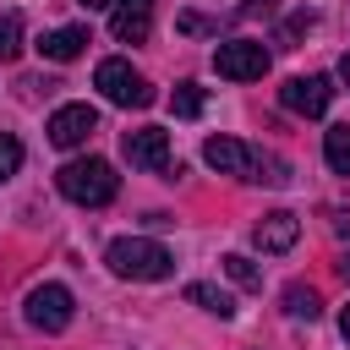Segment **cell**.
Returning <instances> with one entry per match:
<instances>
[{
  "label": "cell",
  "mask_w": 350,
  "mask_h": 350,
  "mask_svg": "<svg viewBox=\"0 0 350 350\" xmlns=\"http://www.w3.org/2000/svg\"><path fill=\"white\" fill-rule=\"evenodd\" d=\"M55 186H60V197L77 202V208H104V202H115L120 175H115L104 159H71V164L55 170Z\"/></svg>",
  "instance_id": "6da1fadb"
},
{
  "label": "cell",
  "mask_w": 350,
  "mask_h": 350,
  "mask_svg": "<svg viewBox=\"0 0 350 350\" xmlns=\"http://www.w3.org/2000/svg\"><path fill=\"white\" fill-rule=\"evenodd\" d=\"M104 262H109L120 279H170V268H175V257H170L159 241H148V235H120V241H109Z\"/></svg>",
  "instance_id": "7a4b0ae2"
},
{
  "label": "cell",
  "mask_w": 350,
  "mask_h": 350,
  "mask_svg": "<svg viewBox=\"0 0 350 350\" xmlns=\"http://www.w3.org/2000/svg\"><path fill=\"white\" fill-rule=\"evenodd\" d=\"M93 88H98L109 104H120V109H142V104H153V88H148V77H142V71H131V60H120V55L98 60V71H93Z\"/></svg>",
  "instance_id": "3957f363"
},
{
  "label": "cell",
  "mask_w": 350,
  "mask_h": 350,
  "mask_svg": "<svg viewBox=\"0 0 350 350\" xmlns=\"http://www.w3.org/2000/svg\"><path fill=\"white\" fill-rule=\"evenodd\" d=\"M213 71L230 77V82H257V77L268 71V49H262L257 38H224V44L213 49Z\"/></svg>",
  "instance_id": "277c9868"
},
{
  "label": "cell",
  "mask_w": 350,
  "mask_h": 350,
  "mask_svg": "<svg viewBox=\"0 0 350 350\" xmlns=\"http://www.w3.org/2000/svg\"><path fill=\"white\" fill-rule=\"evenodd\" d=\"M71 312H77V301H71V290L66 284H33L27 290V323L33 328H44V334H60L66 323H71Z\"/></svg>",
  "instance_id": "5b68a950"
},
{
  "label": "cell",
  "mask_w": 350,
  "mask_h": 350,
  "mask_svg": "<svg viewBox=\"0 0 350 350\" xmlns=\"http://www.w3.org/2000/svg\"><path fill=\"white\" fill-rule=\"evenodd\" d=\"M279 104H284L290 115L317 120V115H328V104H334V82H328V77H290V82L279 88Z\"/></svg>",
  "instance_id": "8992f818"
},
{
  "label": "cell",
  "mask_w": 350,
  "mask_h": 350,
  "mask_svg": "<svg viewBox=\"0 0 350 350\" xmlns=\"http://www.w3.org/2000/svg\"><path fill=\"white\" fill-rule=\"evenodd\" d=\"M44 131H49L55 148H82V142L98 131V109H93V104H60Z\"/></svg>",
  "instance_id": "52a82bcc"
},
{
  "label": "cell",
  "mask_w": 350,
  "mask_h": 350,
  "mask_svg": "<svg viewBox=\"0 0 350 350\" xmlns=\"http://www.w3.org/2000/svg\"><path fill=\"white\" fill-rule=\"evenodd\" d=\"M120 153L131 159V170H170V131L164 126H137L120 137Z\"/></svg>",
  "instance_id": "ba28073f"
},
{
  "label": "cell",
  "mask_w": 350,
  "mask_h": 350,
  "mask_svg": "<svg viewBox=\"0 0 350 350\" xmlns=\"http://www.w3.org/2000/svg\"><path fill=\"white\" fill-rule=\"evenodd\" d=\"M202 159L219 175H241V180H257V164H262V153L246 148V142H235V137H208L202 142Z\"/></svg>",
  "instance_id": "9c48e42d"
},
{
  "label": "cell",
  "mask_w": 350,
  "mask_h": 350,
  "mask_svg": "<svg viewBox=\"0 0 350 350\" xmlns=\"http://www.w3.org/2000/svg\"><path fill=\"white\" fill-rule=\"evenodd\" d=\"M252 241H257V252H290L295 241H301V219L290 213V208H273V213H262L257 219V230H252Z\"/></svg>",
  "instance_id": "30bf717a"
},
{
  "label": "cell",
  "mask_w": 350,
  "mask_h": 350,
  "mask_svg": "<svg viewBox=\"0 0 350 350\" xmlns=\"http://www.w3.org/2000/svg\"><path fill=\"white\" fill-rule=\"evenodd\" d=\"M153 27V0H115V16H109V33L120 44H142Z\"/></svg>",
  "instance_id": "8fae6325"
},
{
  "label": "cell",
  "mask_w": 350,
  "mask_h": 350,
  "mask_svg": "<svg viewBox=\"0 0 350 350\" xmlns=\"http://www.w3.org/2000/svg\"><path fill=\"white\" fill-rule=\"evenodd\" d=\"M82 49H88V27H55V33L38 38V55L44 60H77Z\"/></svg>",
  "instance_id": "7c38bea8"
},
{
  "label": "cell",
  "mask_w": 350,
  "mask_h": 350,
  "mask_svg": "<svg viewBox=\"0 0 350 350\" xmlns=\"http://www.w3.org/2000/svg\"><path fill=\"white\" fill-rule=\"evenodd\" d=\"M186 301H191V306H202V312H213V317H235V301H230L219 284L191 279V284H186Z\"/></svg>",
  "instance_id": "4fadbf2b"
},
{
  "label": "cell",
  "mask_w": 350,
  "mask_h": 350,
  "mask_svg": "<svg viewBox=\"0 0 350 350\" xmlns=\"http://www.w3.org/2000/svg\"><path fill=\"white\" fill-rule=\"evenodd\" d=\"M323 159H328L334 175H350V126H334L323 137Z\"/></svg>",
  "instance_id": "5bb4252c"
},
{
  "label": "cell",
  "mask_w": 350,
  "mask_h": 350,
  "mask_svg": "<svg viewBox=\"0 0 350 350\" xmlns=\"http://www.w3.org/2000/svg\"><path fill=\"white\" fill-rule=\"evenodd\" d=\"M284 312L312 323V317L323 312V301H317V290H312V284H284Z\"/></svg>",
  "instance_id": "9a60e30c"
},
{
  "label": "cell",
  "mask_w": 350,
  "mask_h": 350,
  "mask_svg": "<svg viewBox=\"0 0 350 350\" xmlns=\"http://www.w3.org/2000/svg\"><path fill=\"white\" fill-rule=\"evenodd\" d=\"M170 109H175L180 120H191V115H202V88H197V82H180V88L170 93Z\"/></svg>",
  "instance_id": "2e32d148"
},
{
  "label": "cell",
  "mask_w": 350,
  "mask_h": 350,
  "mask_svg": "<svg viewBox=\"0 0 350 350\" xmlns=\"http://www.w3.org/2000/svg\"><path fill=\"white\" fill-rule=\"evenodd\" d=\"M16 49H22V16L5 11L0 16V60H16Z\"/></svg>",
  "instance_id": "e0dca14e"
},
{
  "label": "cell",
  "mask_w": 350,
  "mask_h": 350,
  "mask_svg": "<svg viewBox=\"0 0 350 350\" xmlns=\"http://www.w3.org/2000/svg\"><path fill=\"white\" fill-rule=\"evenodd\" d=\"M224 273H230L235 284H246V290H252V284H262L257 262H252V257H241V252H230V257H224Z\"/></svg>",
  "instance_id": "ac0fdd59"
},
{
  "label": "cell",
  "mask_w": 350,
  "mask_h": 350,
  "mask_svg": "<svg viewBox=\"0 0 350 350\" xmlns=\"http://www.w3.org/2000/svg\"><path fill=\"white\" fill-rule=\"evenodd\" d=\"M16 170H22V142L11 131H0V180H11Z\"/></svg>",
  "instance_id": "d6986e66"
},
{
  "label": "cell",
  "mask_w": 350,
  "mask_h": 350,
  "mask_svg": "<svg viewBox=\"0 0 350 350\" xmlns=\"http://www.w3.org/2000/svg\"><path fill=\"white\" fill-rule=\"evenodd\" d=\"M257 180H268V186H284V180H290V164H284V159H273V153H262V164H257Z\"/></svg>",
  "instance_id": "ffe728a7"
},
{
  "label": "cell",
  "mask_w": 350,
  "mask_h": 350,
  "mask_svg": "<svg viewBox=\"0 0 350 350\" xmlns=\"http://www.w3.org/2000/svg\"><path fill=\"white\" fill-rule=\"evenodd\" d=\"M273 5H279V0H246V11H252V16H268Z\"/></svg>",
  "instance_id": "44dd1931"
},
{
  "label": "cell",
  "mask_w": 350,
  "mask_h": 350,
  "mask_svg": "<svg viewBox=\"0 0 350 350\" xmlns=\"http://www.w3.org/2000/svg\"><path fill=\"white\" fill-rule=\"evenodd\" d=\"M339 334H345V345H350V306L339 312Z\"/></svg>",
  "instance_id": "7402d4cb"
},
{
  "label": "cell",
  "mask_w": 350,
  "mask_h": 350,
  "mask_svg": "<svg viewBox=\"0 0 350 350\" xmlns=\"http://www.w3.org/2000/svg\"><path fill=\"white\" fill-rule=\"evenodd\" d=\"M77 5H88V11H104V5H115V0H77Z\"/></svg>",
  "instance_id": "603a6c76"
},
{
  "label": "cell",
  "mask_w": 350,
  "mask_h": 350,
  "mask_svg": "<svg viewBox=\"0 0 350 350\" xmlns=\"http://www.w3.org/2000/svg\"><path fill=\"white\" fill-rule=\"evenodd\" d=\"M339 77H345V88H350V55H345V60H339Z\"/></svg>",
  "instance_id": "cb8c5ba5"
},
{
  "label": "cell",
  "mask_w": 350,
  "mask_h": 350,
  "mask_svg": "<svg viewBox=\"0 0 350 350\" xmlns=\"http://www.w3.org/2000/svg\"><path fill=\"white\" fill-rule=\"evenodd\" d=\"M339 273H345V279H350V252H345V257H339Z\"/></svg>",
  "instance_id": "d4e9b609"
}]
</instances>
